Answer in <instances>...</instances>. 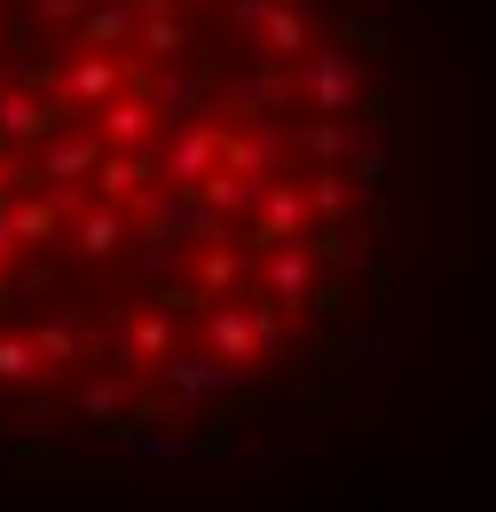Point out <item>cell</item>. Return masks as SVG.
Instances as JSON below:
<instances>
[{
	"label": "cell",
	"instance_id": "6da1fadb",
	"mask_svg": "<svg viewBox=\"0 0 496 512\" xmlns=\"http://www.w3.org/2000/svg\"><path fill=\"white\" fill-rule=\"evenodd\" d=\"M449 190L434 0H0V434L166 465L355 410Z\"/></svg>",
	"mask_w": 496,
	"mask_h": 512
}]
</instances>
